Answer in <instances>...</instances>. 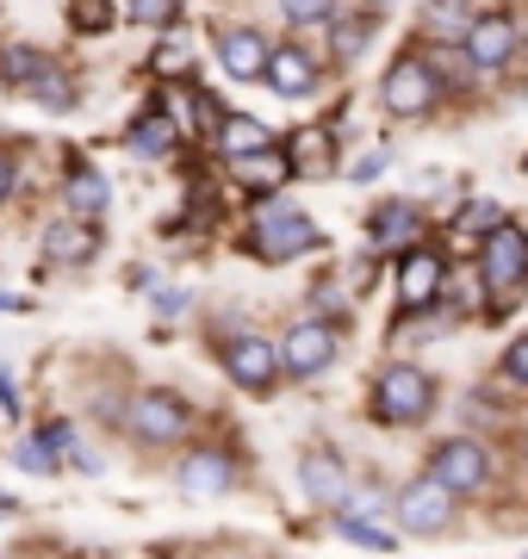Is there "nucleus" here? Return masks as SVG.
<instances>
[{"label": "nucleus", "mask_w": 528, "mask_h": 559, "mask_svg": "<svg viewBox=\"0 0 528 559\" xmlns=\"http://www.w3.org/2000/svg\"><path fill=\"white\" fill-rule=\"evenodd\" d=\"M479 280H485L491 311H516L528 299V230L523 224H491L485 249H479Z\"/></svg>", "instance_id": "1"}, {"label": "nucleus", "mask_w": 528, "mask_h": 559, "mask_svg": "<svg viewBox=\"0 0 528 559\" xmlns=\"http://www.w3.org/2000/svg\"><path fill=\"white\" fill-rule=\"evenodd\" d=\"M435 411V380L423 367H386L380 385H373V417L392 423V429H410Z\"/></svg>", "instance_id": "2"}, {"label": "nucleus", "mask_w": 528, "mask_h": 559, "mask_svg": "<svg viewBox=\"0 0 528 559\" xmlns=\"http://www.w3.org/2000/svg\"><path fill=\"white\" fill-rule=\"evenodd\" d=\"M305 249H324V230H317L305 212H267V218H255V230H249V255L267 261V267L299 261Z\"/></svg>", "instance_id": "3"}, {"label": "nucleus", "mask_w": 528, "mask_h": 559, "mask_svg": "<svg viewBox=\"0 0 528 559\" xmlns=\"http://www.w3.org/2000/svg\"><path fill=\"white\" fill-rule=\"evenodd\" d=\"M380 100H386L392 119H423L429 106L442 100V81H435V69L423 57H398L386 69V81H380Z\"/></svg>", "instance_id": "4"}, {"label": "nucleus", "mask_w": 528, "mask_h": 559, "mask_svg": "<svg viewBox=\"0 0 528 559\" xmlns=\"http://www.w3.org/2000/svg\"><path fill=\"white\" fill-rule=\"evenodd\" d=\"M329 360H336V323L305 318V323L286 330V342H280V373L286 380H317V373H329Z\"/></svg>", "instance_id": "5"}, {"label": "nucleus", "mask_w": 528, "mask_h": 559, "mask_svg": "<svg viewBox=\"0 0 528 559\" xmlns=\"http://www.w3.org/2000/svg\"><path fill=\"white\" fill-rule=\"evenodd\" d=\"M218 360H224V373L243 385V392H274V385H280V348H274V342H262L255 330H243V336H224Z\"/></svg>", "instance_id": "6"}, {"label": "nucleus", "mask_w": 528, "mask_h": 559, "mask_svg": "<svg viewBox=\"0 0 528 559\" xmlns=\"http://www.w3.org/2000/svg\"><path fill=\"white\" fill-rule=\"evenodd\" d=\"M398 522H405L410 535H447V528H454V491L423 473L417 485L398 491Z\"/></svg>", "instance_id": "7"}, {"label": "nucleus", "mask_w": 528, "mask_h": 559, "mask_svg": "<svg viewBox=\"0 0 528 559\" xmlns=\"http://www.w3.org/2000/svg\"><path fill=\"white\" fill-rule=\"evenodd\" d=\"M442 286H447V261L423 242H410L405 261H398V311H429L442 299Z\"/></svg>", "instance_id": "8"}, {"label": "nucleus", "mask_w": 528, "mask_h": 559, "mask_svg": "<svg viewBox=\"0 0 528 559\" xmlns=\"http://www.w3.org/2000/svg\"><path fill=\"white\" fill-rule=\"evenodd\" d=\"M131 429H137L143 441L168 448V441H181L187 429H193V411H187L175 392H137V399H131Z\"/></svg>", "instance_id": "9"}, {"label": "nucleus", "mask_w": 528, "mask_h": 559, "mask_svg": "<svg viewBox=\"0 0 528 559\" xmlns=\"http://www.w3.org/2000/svg\"><path fill=\"white\" fill-rule=\"evenodd\" d=\"M429 479H442L454 498H460V491H479V485L491 479V454L479 448V441H467V436L442 441V448H435V460H429Z\"/></svg>", "instance_id": "10"}, {"label": "nucleus", "mask_w": 528, "mask_h": 559, "mask_svg": "<svg viewBox=\"0 0 528 559\" xmlns=\"http://www.w3.org/2000/svg\"><path fill=\"white\" fill-rule=\"evenodd\" d=\"M460 38H467L472 69H504V62L516 57V44H523V38H516V20H509V13H485V20H472Z\"/></svg>", "instance_id": "11"}, {"label": "nucleus", "mask_w": 528, "mask_h": 559, "mask_svg": "<svg viewBox=\"0 0 528 559\" xmlns=\"http://www.w3.org/2000/svg\"><path fill=\"white\" fill-rule=\"evenodd\" d=\"M262 81L280 94V100H305L311 87H317V62L305 57V44H280V50H267Z\"/></svg>", "instance_id": "12"}, {"label": "nucleus", "mask_w": 528, "mask_h": 559, "mask_svg": "<svg viewBox=\"0 0 528 559\" xmlns=\"http://www.w3.org/2000/svg\"><path fill=\"white\" fill-rule=\"evenodd\" d=\"M299 485H305V503H317V510H343V498H348V466L336 454H324V448H317V454H305L299 460Z\"/></svg>", "instance_id": "13"}, {"label": "nucleus", "mask_w": 528, "mask_h": 559, "mask_svg": "<svg viewBox=\"0 0 528 559\" xmlns=\"http://www.w3.org/2000/svg\"><path fill=\"white\" fill-rule=\"evenodd\" d=\"M218 62H224V75H230V81H262L267 38L255 32V25H230V32L218 38Z\"/></svg>", "instance_id": "14"}, {"label": "nucleus", "mask_w": 528, "mask_h": 559, "mask_svg": "<svg viewBox=\"0 0 528 559\" xmlns=\"http://www.w3.org/2000/svg\"><path fill=\"white\" fill-rule=\"evenodd\" d=\"M230 168H237V180H243L249 193H274V187L292 180V150L262 143V150H249V156H230Z\"/></svg>", "instance_id": "15"}, {"label": "nucleus", "mask_w": 528, "mask_h": 559, "mask_svg": "<svg viewBox=\"0 0 528 559\" xmlns=\"http://www.w3.org/2000/svg\"><path fill=\"white\" fill-rule=\"evenodd\" d=\"M44 255L62 261V267H82V261L100 255V230H94L87 218H62V224H50V237H44Z\"/></svg>", "instance_id": "16"}, {"label": "nucleus", "mask_w": 528, "mask_h": 559, "mask_svg": "<svg viewBox=\"0 0 528 559\" xmlns=\"http://www.w3.org/2000/svg\"><path fill=\"white\" fill-rule=\"evenodd\" d=\"M367 230H373V249H380V255H392V249H410V242H417L423 212H417V205H405V200H392V205H380V212L367 218Z\"/></svg>", "instance_id": "17"}, {"label": "nucleus", "mask_w": 528, "mask_h": 559, "mask_svg": "<svg viewBox=\"0 0 528 559\" xmlns=\"http://www.w3.org/2000/svg\"><path fill=\"white\" fill-rule=\"evenodd\" d=\"M175 138H181V124H175V112H168V106H156V112H143L137 124H131V131H124V143H131V156H156L163 162L168 150H175Z\"/></svg>", "instance_id": "18"}, {"label": "nucleus", "mask_w": 528, "mask_h": 559, "mask_svg": "<svg viewBox=\"0 0 528 559\" xmlns=\"http://www.w3.org/2000/svg\"><path fill=\"white\" fill-rule=\"evenodd\" d=\"M62 200H69V212L75 218H100L106 205H112V187H106V175H94V168H69V180H62Z\"/></svg>", "instance_id": "19"}, {"label": "nucleus", "mask_w": 528, "mask_h": 559, "mask_svg": "<svg viewBox=\"0 0 528 559\" xmlns=\"http://www.w3.org/2000/svg\"><path fill=\"white\" fill-rule=\"evenodd\" d=\"M181 485L193 491V498H218V491H230V485H237V466H230L224 454H187Z\"/></svg>", "instance_id": "20"}, {"label": "nucleus", "mask_w": 528, "mask_h": 559, "mask_svg": "<svg viewBox=\"0 0 528 559\" xmlns=\"http://www.w3.org/2000/svg\"><path fill=\"white\" fill-rule=\"evenodd\" d=\"M262 143H274V131H267L262 119H243V112L218 119V150L224 156H249V150H262Z\"/></svg>", "instance_id": "21"}, {"label": "nucleus", "mask_w": 528, "mask_h": 559, "mask_svg": "<svg viewBox=\"0 0 528 559\" xmlns=\"http://www.w3.org/2000/svg\"><path fill=\"white\" fill-rule=\"evenodd\" d=\"M38 454L50 460V466L75 460V466H87V473H94V454H82V448H75V429H69V423H44V429H38Z\"/></svg>", "instance_id": "22"}, {"label": "nucleus", "mask_w": 528, "mask_h": 559, "mask_svg": "<svg viewBox=\"0 0 528 559\" xmlns=\"http://www.w3.org/2000/svg\"><path fill=\"white\" fill-rule=\"evenodd\" d=\"M25 94H32L38 106H57V112H69V106H75V87H69V75H62L57 62H44L38 75L25 81Z\"/></svg>", "instance_id": "23"}, {"label": "nucleus", "mask_w": 528, "mask_h": 559, "mask_svg": "<svg viewBox=\"0 0 528 559\" xmlns=\"http://www.w3.org/2000/svg\"><path fill=\"white\" fill-rule=\"evenodd\" d=\"M69 32H82V38L112 32V0H69Z\"/></svg>", "instance_id": "24"}, {"label": "nucleus", "mask_w": 528, "mask_h": 559, "mask_svg": "<svg viewBox=\"0 0 528 559\" xmlns=\"http://www.w3.org/2000/svg\"><path fill=\"white\" fill-rule=\"evenodd\" d=\"M336 528H343V540H355V547H373V554H392V547H398V535H386L373 516H343Z\"/></svg>", "instance_id": "25"}, {"label": "nucleus", "mask_w": 528, "mask_h": 559, "mask_svg": "<svg viewBox=\"0 0 528 559\" xmlns=\"http://www.w3.org/2000/svg\"><path fill=\"white\" fill-rule=\"evenodd\" d=\"M175 20H181V0H131V25L143 32H168Z\"/></svg>", "instance_id": "26"}, {"label": "nucleus", "mask_w": 528, "mask_h": 559, "mask_svg": "<svg viewBox=\"0 0 528 559\" xmlns=\"http://www.w3.org/2000/svg\"><path fill=\"white\" fill-rule=\"evenodd\" d=\"M44 62H50V57H44V50H25V44H13V50L0 57V75H7V81H20V87H25V81L38 75Z\"/></svg>", "instance_id": "27"}, {"label": "nucleus", "mask_w": 528, "mask_h": 559, "mask_svg": "<svg viewBox=\"0 0 528 559\" xmlns=\"http://www.w3.org/2000/svg\"><path fill=\"white\" fill-rule=\"evenodd\" d=\"M429 25H435V32H442V38H454V32H467V7H460V0H429Z\"/></svg>", "instance_id": "28"}, {"label": "nucleus", "mask_w": 528, "mask_h": 559, "mask_svg": "<svg viewBox=\"0 0 528 559\" xmlns=\"http://www.w3.org/2000/svg\"><path fill=\"white\" fill-rule=\"evenodd\" d=\"M292 162H305L311 175H329V138H324V131L299 138V143H292Z\"/></svg>", "instance_id": "29"}, {"label": "nucleus", "mask_w": 528, "mask_h": 559, "mask_svg": "<svg viewBox=\"0 0 528 559\" xmlns=\"http://www.w3.org/2000/svg\"><path fill=\"white\" fill-rule=\"evenodd\" d=\"M280 13L292 25H324L329 13H336V0H280Z\"/></svg>", "instance_id": "30"}, {"label": "nucleus", "mask_w": 528, "mask_h": 559, "mask_svg": "<svg viewBox=\"0 0 528 559\" xmlns=\"http://www.w3.org/2000/svg\"><path fill=\"white\" fill-rule=\"evenodd\" d=\"M504 380L516 385V392H528V330L504 348Z\"/></svg>", "instance_id": "31"}, {"label": "nucleus", "mask_w": 528, "mask_h": 559, "mask_svg": "<svg viewBox=\"0 0 528 559\" xmlns=\"http://www.w3.org/2000/svg\"><path fill=\"white\" fill-rule=\"evenodd\" d=\"M367 50V32L361 25H343V32H336V57H361Z\"/></svg>", "instance_id": "32"}, {"label": "nucleus", "mask_w": 528, "mask_h": 559, "mask_svg": "<svg viewBox=\"0 0 528 559\" xmlns=\"http://www.w3.org/2000/svg\"><path fill=\"white\" fill-rule=\"evenodd\" d=\"M156 75H187V50H163L156 57Z\"/></svg>", "instance_id": "33"}, {"label": "nucleus", "mask_w": 528, "mask_h": 559, "mask_svg": "<svg viewBox=\"0 0 528 559\" xmlns=\"http://www.w3.org/2000/svg\"><path fill=\"white\" fill-rule=\"evenodd\" d=\"M485 224H497V212L491 205H472L467 218H460V230H485Z\"/></svg>", "instance_id": "34"}, {"label": "nucleus", "mask_w": 528, "mask_h": 559, "mask_svg": "<svg viewBox=\"0 0 528 559\" xmlns=\"http://www.w3.org/2000/svg\"><path fill=\"white\" fill-rule=\"evenodd\" d=\"M0 404H7V417L20 411V392H13V373H7V367H0Z\"/></svg>", "instance_id": "35"}, {"label": "nucleus", "mask_w": 528, "mask_h": 559, "mask_svg": "<svg viewBox=\"0 0 528 559\" xmlns=\"http://www.w3.org/2000/svg\"><path fill=\"white\" fill-rule=\"evenodd\" d=\"M7 193H13V156L0 150V200H7Z\"/></svg>", "instance_id": "36"}, {"label": "nucleus", "mask_w": 528, "mask_h": 559, "mask_svg": "<svg viewBox=\"0 0 528 559\" xmlns=\"http://www.w3.org/2000/svg\"><path fill=\"white\" fill-rule=\"evenodd\" d=\"M0 311H25V299H13V293H0Z\"/></svg>", "instance_id": "37"}, {"label": "nucleus", "mask_w": 528, "mask_h": 559, "mask_svg": "<svg viewBox=\"0 0 528 559\" xmlns=\"http://www.w3.org/2000/svg\"><path fill=\"white\" fill-rule=\"evenodd\" d=\"M7 510H13V498H7V491H0V516H7Z\"/></svg>", "instance_id": "38"}]
</instances>
